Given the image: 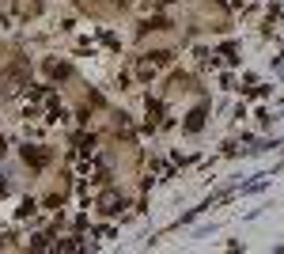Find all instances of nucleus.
<instances>
[{"label":"nucleus","mask_w":284,"mask_h":254,"mask_svg":"<svg viewBox=\"0 0 284 254\" xmlns=\"http://www.w3.org/2000/svg\"><path fill=\"white\" fill-rule=\"evenodd\" d=\"M23 159H27V163H34V167H46V163H49V155L38 152V148H27V152H23Z\"/></svg>","instance_id":"2"},{"label":"nucleus","mask_w":284,"mask_h":254,"mask_svg":"<svg viewBox=\"0 0 284 254\" xmlns=\"http://www.w3.org/2000/svg\"><path fill=\"white\" fill-rule=\"evenodd\" d=\"M118 205H121L118 194H102V209H106V212H118Z\"/></svg>","instance_id":"3"},{"label":"nucleus","mask_w":284,"mask_h":254,"mask_svg":"<svg viewBox=\"0 0 284 254\" xmlns=\"http://www.w3.org/2000/svg\"><path fill=\"white\" fill-rule=\"evenodd\" d=\"M27 61H15V65H8V69L0 72V95H12V91H19V84L27 80Z\"/></svg>","instance_id":"1"}]
</instances>
